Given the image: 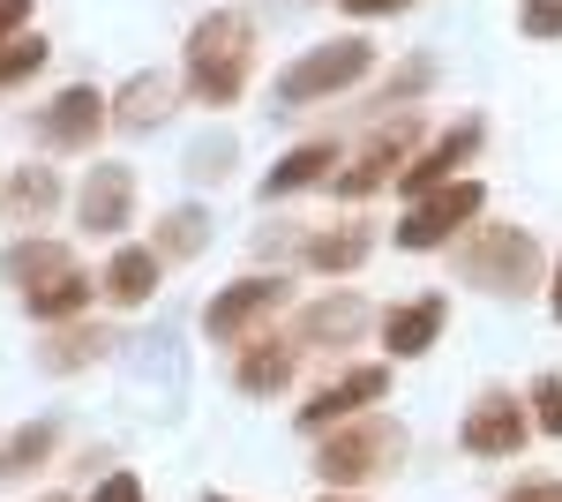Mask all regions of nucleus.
Returning <instances> with one entry per match:
<instances>
[{"label": "nucleus", "instance_id": "12", "mask_svg": "<svg viewBox=\"0 0 562 502\" xmlns=\"http://www.w3.org/2000/svg\"><path fill=\"white\" fill-rule=\"evenodd\" d=\"M23 308L38 315V323H60V315H83L90 308V278L68 263V270H53V278H38V286H23Z\"/></svg>", "mask_w": 562, "mask_h": 502}, {"label": "nucleus", "instance_id": "8", "mask_svg": "<svg viewBox=\"0 0 562 502\" xmlns=\"http://www.w3.org/2000/svg\"><path fill=\"white\" fill-rule=\"evenodd\" d=\"M128 203H135L128 166H98L83 180V196H76V217H83V233H121L128 225Z\"/></svg>", "mask_w": 562, "mask_h": 502}, {"label": "nucleus", "instance_id": "30", "mask_svg": "<svg viewBox=\"0 0 562 502\" xmlns=\"http://www.w3.org/2000/svg\"><path fill=\"white\" fill-rule=\"evenodd\" d=\"M510 502H562V480H548V488H518Z\"/></svg>", "mask_w": 562, "mask_h": 502}, {"label": "nucleus", "instance_id": "29", "mask_svg": "<svg viewBox=\"0 0 562 502\" xmlns=\"http://www.w3.org/2000/svg\"><path fill=\"white\" fill-rule=\"evenodd\" d=\"M352 15H397V8H413V0H346Z\"/></svg>", "mask_w": 562, "mask_h": 502}, {"label": "nucleus", "instance_id": "5", "mask_svg": "<svg viewBox=\"0 0 562 502\" xmlns=\"http://www.w3.org/2000/svg\"><path fill=\"white\" fill-rule=\"evenodd\" d=\"M465 278L480 286H503V293H525L540 278V255L525 233H487V248H465Z\"/></svg>", "mask_w": 562, "mask_h": 502}, {"label": "nucleus", "instance_id": "6", "mask_svg": "<svg viewBox=\"0 0 562 502\" xmlns=\"http://www.w3.org/2000/svg\"><path fill=\"white\" fill-rule=\"evenodd\" d=\"M390 458H397V427H383V420H360L352 435H330L323 443V472L330 480H360V472H375Z\"/></svg>", "mask_w": 562, "mask_h": 502}, {"label": "nucleus", "instance_id": "7", "mask_svg": "<svg viewBox=\"0 0 562 502\" xmlns=\"http://www.w3.org/2000/svg\"><path fill=\"white\" fill-rule=\"evenodd\" d=\"M278 300H285V278H240V286H225V293L211 300L203 331H211V337H240L256 315H270Z\"/></svg>", "mask_w": 562, "mask_h": 502}, {"label": "nucleus", "instance_id": "10", "mask_svg": "<svg viewBox=\"0 0 562 502\" xmlns=\"http://www.w3.org/2000/svg\"><path fill=\"white\" fill-rule=\"evenodd\" d=\"M383 398V368H360V376H346V382H330V390H315L307 398V413H301V427H338L346 413H360V405H375Z\"/></svg>", "mask_w": 562, "mask_h": 502}, {"label": "nucleus", "instance_id": "14", "mask_svg": "<svg viewBox=\"0 0 562 502\" xmlns=\"http://www.w3.org/2000/svg\"><path fill=\"white\" fill-rule=\"evenodd\" d=\"M166 105H173V76H135V83L121 90V105H113V127L143 135V127L166 121Z\"/></svg>", "mask_w": 562, "mask_h": 502}, {"label": "nucleus", "instance_id": "2", "mask_svg": "<svg viewBox=\"0 0 562 502\" xmlns=\"http://www.w3.org/2000/svg\"><path fill=\"white\" fill-rule=\"evenodd\" d=\"M480 217V180H450V188H435V196H420V203L397 217V248H442L458 225H473Z\"/></svg>", "mask_w": 562, "mask_h": 502}, {"label": "nucleus", "instance_id": "22", "mask_svg": "<svg viewBox=\"0 0 562 502\" xmlns=\"http://www.w3.org/2000/svg\"><path fill=\"white\" fill-rule=\"evenodd\" d=\"M203 233H211V217H203V210H173V217L158 225L166 255H195V248H203Z\"/></svg>", "mask_w": 562, "mask_h": 502}, {"label": "nucleus", "instance_id": "23", "mask_svg": "<svg viewBox=\"0 0 562 502\" xmlns=\"http://www.w3.org/2000/svg\"><path fill=\"white\" fill-rule=\"evenodd\" d=\"M360 331V308L352 300H330V308H307V337H323V345H338V337Z\"/></svg>", "mask_w": 562, "mask_h": 502}, {"label": "nucleus", "instance_id": "32", "mask_svg": "<svg viewBox=\"0 0 562 502\" xmlns=\"http://www.w3.org/2000/svg\"><path fill=\"white\" fill-rule=\"evenodd\" d=\"M211 502H225V495H211Z\"/></svg>", "mask_w": 562, "mask_h": 502}, {"label": "nucleus", "instance_id": "13", "mask_svg": "<svg viewBox=\"0 0 562 502\" xmlns=\"http://www.w3.org/2000/svg\"><path fill=\"white\" fill-rule=\"evenodd\" d=\"M473 150H480V127H458V135H450V143H435V150H428V158H420V166H413V172H405L397 188H405V196H435V188H442L450 172L465 166Z\"/></svg>", "mask_w": 562, "mask_h": 502}, {"label": "nucleus", "instance_id": "17", "mask_svg": "<svg viewBox=\"0 0 562 502\" xmlns=\"http://www.w3.org/2000/svg\"><path fill=\"white\" fill-rule=\"evenodd\" d=\"M150 286H158V255H143V248H121L113 255V270H105V293L113 300H150Z\"/></svg>", "mask_w": 562, "mask_h": 502}, {"label": "nucleus", "instance_id": "26", "mask_svg": "<svg viewBox=\"0 0 562 502\" xmlns=\"http://www.w3.org/2000/svg\"><path fill=\"white\" fill-rule=\"evenodd\" d=\"M45 443H53V435H45V427H31V435H15V443H8V450H0V472H15V465L45 458Z\"/></svg>", "mask_w": 562, "mask_h": 502}, {"label": "nucleus", "instance_id": "25", "mask_svg": "<svg viewBox=\"0 0 562 502\" xmlns=\"http://www.w3.org/2000/svg\"><path fill=\"white\" fill-rule=\"evenodd\" d=\"M525 31L532 38H562V0H525Z\"/></svg>", "mask_w": 562, "mask_h": 502}, {"label": "nucleus", "instance_id": "11", "mask_svg": "<svg viewBox=\"0 0 562 502\" xmlns=\"http://www.w3.org/2000/svg\"><path fill=\"white\" fill-rule=\"evenodd\" d=\"M405 135H413V127H390V135H375V143H360V158H352L330 188H338V196H375L390 172H397V158H405Z\"/></svg>", "mask_w": 562, "mask_h": 502}, {"label": "nucleus", "instance_id": "28", "mask_svg": "<svg viewBox=\"0 0 562 502\" xmlns=\"http://www.w3.org/2000/svg\"><path fill=\"white\" fill-rule=\"evenodd\" d=\"M23 15H31V0H0V38H8V31H23Z\"/></svg>", "mask_w": 562, "mask_h": 502}, {"label": "nucleus", "instance_id": "19", "mask_svg": "<svg viewBox=\"0 0 562 502\" xmlns=\"http://www.w3.org/2000/svg\"><path fill=\"white\" fill-rule=\"evenodd\" d=\"M315 270H352V263H368V225H338V233H323L315 248H307Z\"/></svg>", "mask_w": 562, "mask_h": 502}, {"label": "nucleus", "instance_id": "27", "mask_svg": "<svg viewBox=\"0 0 562 502\" xmlns=\"http://www.w3.org/2000/svg\"><path fill=\"white\" fill-rule=\"evenodd\" d=\"M90 502H143V488H135L128 472H113V480H105V488H98Z\"/></svg>", "mask_w": 562, "mask_h": 502}, {"label": "nucleus", "instance_id": "16", "mask_svg": "<svg viewBox=\"0 0 562 502\" xmlns=\"http://www.w3.org/2000/svg\"><path fill=\"white\" fill-rule=\"evenodd\" d=\"M330 166H338V158H330V143H307V150H293V158H278V166H270L262 196H301V188H315Z\"/></svg>", "mask_w": 562, "mask_h": 502}, {"label": "nucleus", "instance_id": "3", "mask_svg": "<svg viewBox=\"0 0 562 502\" xmlns=\"http://www.w3.org/2000/svg\"><path fill=\"white\" fill-rule=\"evenodd\" d=\"M368 60H375V53H368L360 38H330V45H315L307 60H293V68H285V83H278V90H285L293 105H301V98H330V90L360 83V76H368Z\"/></svg>", "mask_w": 562, "mask_h": 502}, {"label": "nucleus", "instance_id": "31", "mask_svg": "<svg viewBox=\"0 0 562 502\" xmlns=\"http://www.w3.org/2000/svg\"><path fill=\"white\" fill-rule=\"evenodd\" d=\"M555 315H562V270H555Z\"/></svg>", "mask_w": 562, "mask_h": 502}, {"label": "nucleus", "instance_id": "15", "mask_svg": "<svg viewBox=\"0 0 562 502\" xmlns=\"http://www.w3.org/2000/svg\"><path fill=\"white\" fill-rule=\"evenodd\" d=\"M435 331H442V300H413V308H397V315L383 323V345L397 353V360H413Z\"/></svg>", "mask_w": 562, "mask_h": 502}, {"label": "nucleus", "instance_id": "1", "mask_svg": "<svg viewBox=\"0 0 562 502\" xmlns=\"http://www.w3.org/2000/svg\"><path fill=\"white\" fill-rule=\"evenodd\" d=\"M248 60H256V31H248V15H203L195 23V38H188V90L203 98V105H233L240 83H248Z\"/></svg>", "mask_w": 562, "mask_h": 502}, {"label": "nucleus", "instance_id": "4", "mask_svg": "<svg viewBox=\"0 0 562 502\" xmlns=\"http://www.w3.org/2000/svg\"><path fill=\"white\" fill-rule=\"evenodd\" d=\"M98 135H105V98H98L90 83L60 90V98L38 113V143L45 150H83V143H98Z\"/></svg>", "mask_w": 562, "mask_h": 502}, {"label": "nucleus", "instance_id": "18", "mask_svg": "<svg viewBox=\"0 0 562 502\" xmlns=\"http://www.w3.org/2000/svg\"><path fill=\"white\" fill-rule=\"evenodd\" d=\"M240 382H248V390H285V382H293V353H285V345H248V353H240Z\"/></svg>", "mask_w": 562, "mask_h": 502}, {"label": "nucleus", "instance_id": "20", "mask_svg": "<svg viewBox=\"0 0 562 502\" xmlns=\"http://www.w3.org/2000/svg\"><path fill=\"white\" fill-rule=\"evenodd\" d=\"M53 196H60V188H53V172H15V188H8L15 225H23V217H45V210H53Z\"/></svg>", "mask_w": 562, "mask_h": 502}, {"label": "nucleus", "instance_id": "24", "mask_svg": "<svg viewBox=\"0 0 562 502\" xmlns=\"http://www.w3.org/2000/svg\"><path fill=\"white\" fill-rule=\"evenodd\" d=\"M532 413H540V427H548V435H562V376L532 382Z\"/></svg>", "mask_w": 562, "mask_h": 502}, {"label": "nucleus", "instance_id": "9", "mask_svg": "<svg viewBox=\"0 0 562 502\" xmlns=\"http://www.w3.org/2000/svg\"><path fill=\"white\" fill-rule=\"evenodd\" d=\"M465 443H473L480 458H510L525 443V413H518V398L510 390H487L473 405V420H465Z\"/></svg>", "mask_w": 562, "mask_h": 502}, {"label": "nucleus", "instance_id": "21", "mask_svg": "<svg viewBox=\"0 0 562 502\" xmlns=\"http://www.w3.org/2000/svg\"><path fill=\"white\" fill-rule=\"evenodd\" d=\"M38 68H45V38H8V45H0V90L31 83Z\"/></svg>", "mask_w": 562, "mask_h": 502}]
</instances>
